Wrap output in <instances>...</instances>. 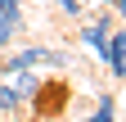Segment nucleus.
<instances>
[{
	"label": "nucleus",
	"instance_id": "obj_4",
	"mask_svg": "<svg viewBox=\"0 0 126 122\" xmlns=\"http://www.w3.org/2000/svg\"><path fill=\"white\" fill-rule=\"evenodd\" d=\"M5 81L23 95V104L41 95V77H36V68H14V72H5Z\"/></svg>",
	"mask_w": 126,
	"mask_h": 122
},
{
	"label": "nucleus",
	"instance_id": "obj_9",
	"mask_svg": "<svg viewBox=\"0 0 126 122\" xmlns=\"http://www.w3.org/2000/svg\"><path fill=\"white\" fill-rule=\"evenodd\" d=\"M104 9L113 14V18H122V23H126V0H104Z\"/></svg>",
	"mask_w": 126,
	"mask_h": 122
},
{
	"label": "nucleus",
	"instance_id": "obj_6",
	"mask_svg": "<svg viewBox=\"0 0 126 122\" xmlns=\"http://www.w3.org/2000/svg\"><path fill=\"white\" fill-rule=\"evenodd\" d=\"M18 27H23V18H18V14H0V50H9V45H14Z\"/></svg>",
	"mask_w": 126,
	"mask_h": 122
},
{
	"label": "nucleus",
	"instance_id": "obj_2",
	"mask_svg": "<svg viewBox=\"0 0 126 122\" xmlns=\"http://www.w3.org/2000/svg\"><path fill=\"white\" fill-rule=\"evenodd\" d=\"M99 59L113 68V77H117V81H126V23H122V27L113 23V32H108V41H104Z\"/></svg>",
	"mask_w": 126,
	"mask_h": 122
},
{
	"label": "nucleus",
	"instance_id": "obj_10",
	"mask_svg": "<svg viewBox=\"0 0 126 122\" xmlns=\"http://www.w3.org/2000/svg\"><path fill=\"white\" fill-rule=\"evenodd\" d=\"M0 77H5V63H0Z\"/></svg>",
	"mask_w": 126,
	"mask_h": 122
},
{
	"label": "nucleus",
	"instance_id": "obj_11",
	"mask_svg": "<svg viewBox=\"0 0 126 122\" xmlns=\"http://www.w3.org/2000/svg\"><path fill=\"white\" fill-rule=\"evenodd\" d=\"M86 5H90V0H86Z\"/></svg>",
	"mask_w": 126,
	"mask_h": 122
},
{
	"label": "nucleus",
	"instance_id": "obj_1",
	"mask_svg": "<svg viewBox=\"0 0 126 122\" xmlns=\"http://www.w3.org/2000/svg\"><path fill=\"white\" fill-rule=\"evenodd\" d=\"M0 63H5V72H14V68H68V54L50 50V45H23V50H14Z\"/></svg>",
	"mask_w": 126,
	"mask_h": 122
},
{
	"label": "nucleus",
	"instance_id": "obj_7",
	"mask_svg": "<svg viewBox=\"0 0 126 122\" xmlns=\"http://www.w3.org/2000/svg\"><path fill=\"white\" fill-rule=\"evenodd\" d=\"M18 109H23V95H18L5 77H0V113H18Z\"/></svg>",
	"mask_w": 126,
	"mask_h": 122
},
{
	"label": "nucleus",
	"instance_id": "obj_8",
	"mask_svg": "<svg viewBox=\"0 0 126 122\" xmlns=\"http://www.w3.org/2000/svg\"><path fill=\"white\" fill-rule=\"evenodd\" d=\"M63 18H86V0H50Z\"/></svg>",
	"mask_w": 126,
	"mask_h": 122
},
{
	"label": "nucleus",
	"instance_id": "obj_5",
	"mask_svg": "<svg viewBox=\"0 0 126 122\" xmlns=\"http://www.w3.org/2000/svg\"><path fill=\"white\" fill-rule=\"evenodd\" d=\"M86 122H117V95H113V90L99 95V104H94V113H90Z\"/></svg>",
	"mask_w": 126,
	"mask_h": 122
},
{
	"label": "nucleus",
	"instance_id": "obj_3",
	"mask_svg": "<svg viewBox=\"0 0 126 122\" xmlns=\"http://www.w3.org/2000/svg\"><path fill=\"white\" fill-rule=\"evenodd\" d=\"M113 23H117V18H113V14H108V9H99V14H90V18L81 23V41L90 45L94 54L104 50V41H108V32H113Z\"/></svg>",
	"mask_w": 126,
	"mask_h": 122
}]
</instances>
